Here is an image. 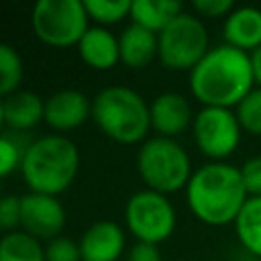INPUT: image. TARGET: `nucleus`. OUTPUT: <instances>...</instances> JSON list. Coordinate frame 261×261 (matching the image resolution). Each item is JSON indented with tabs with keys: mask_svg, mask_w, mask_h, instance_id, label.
<instances>
[{
	"mask_svg": "<svg viewBox=\"0 0 261 261\" xmlns=\"http://www.w3.org/2000/svg\"><path fill=\"white\" fill-rule=\"evenodd\" d=\"M247 200L241 169L224 161H210L198 167L186 186L190 212L208 226L234 224Z\"/></svg>",
	"mask_w": 261,
	"mask_h": 261,
	"instance_id": "nucleus-2",
	"label": "nucleus"
},
{
	"mask_svg": "<svg viewBox=\"0 0 261 261\" xmlns=\"http://www.w3.org/2000/svg\"><path fill=\"white\" fill-rule=\"evenodd\" d=\"M88 118H92V102L80 90L65 88V90L51 94L45 100L43 120L53 130H57V135H63L67 130L82 126Z\"/></svg>",
	"mask_w": 261,
	"mask_h": 261,
	"instance_id": "nucleus-11",
	"label": "nucleus"
},
{
	"mask_svg": "<svg viewBox=\"0 0 261 261\" xmlns=\"http://www.w3.org/2000/svg\"><path fill=\"white\" fill-rule=\"evenodd\" d=\"M24 149L27 145L22 147L18 141H14L4 133L0 135V179L10 175L14 169H20Z\"/></svg>",
	"mask_w": 261,
	"mask_h": 261,
	"instance_id": "nucleus-24",
	"label": "nucleus"
},
{
	"mask_svg": "<svg viewBox=\"0 0 261 261\" xmlns=\"http://www.w3.org/2000/svg\"><path fill=\"white\" fill-rule=\"evenodd\" d=\"M6 126V122H4V104H2V100H0V135H2V128Z\"/></svg>",
	"mask_w": 261,
	"mask_h": 261,
	"instance_id": "nucleus-31",
	"label": "nucleus"
},
{
	"mask_svg": "<svg viewBox=\"0 0 261 261\" xmlns=\"http://www.w3.org/2000/svg\"><path fill=\"white\" fill-rule=\"evenodd\" d=\"M124 222L137 243L159 245L173 234L177 216L167 196L153 190H141L128 198Z\"/></svg>",
	"mask_w": 261,
	"mask_h": 261,
	"instance_id": "nucleus-8",
	"label": "nucleus"
},
{
	"mask_svg": "<svg viewBox=\"0 0 261 261\" xmlns=\"http://www.w3.org/2000/svg\"><path fill=\"white\" fill-rule=\"evenodd\" d=\"M126 261H161V251L151 243H135L126 255Z\"/></svg>",
	"mask_w": 261,
	"mask_h": 261,
	"instance_id": "nucleus-29",
	"label": "nucleus"
},
{
	"mask_svg": "<svg viewBox=\"0 0 261 261\" xmlns=\"http://www.w3.org/2000/svg\"><path fill=\"white\" fill-rule=\"evenodd\" d=\"M45 261H82L80 243L67 237H55L45 247Z\"/></svg>",
	"mask_w": 261,
	"mask_h": 261,
	"instance_id": "nucleus-25",
	"label": "nucleus"
},
{
	"mask_svg": "<svg viewBox=\"0 0 261 261\" xmlns=\"http://www.w3.org/2000/svg\"><path fill=\"white\" fill-rule=\"evenodd\" d=\"M77 53L88 67L108 71L120 61L118 37H114L106 27H90L77 43Z\"/></svg>",
	"mask_w": 261,
	"mask_h": 261,
	"instance_id": "nucleus-14",
	"label": "nucleus"
},
{
	"mask_svg": "<svg viewBox=\"0 0 261 261\" xmlns=\"http://www.w3.org/2000/svg\"><path fill=\"white\" fill-rule=\"evenodd\" d=\"M159 61L173 71H192L210 51L208 29L200 16L181 12L159 35Z\"/></svg>",
	"mask_w": 261,
	"mask_h": 261,
	"instance_id": "nucleus-7",
	"label": "nucleus"
},
{
	"mask_svg": "<svg viewBox=\"0 0 261 261\" xmlns=\"http://www.w3.org/2000/svg\"><path fill=\"white\" fill-rule=\"evenodd\" d=\"M234 114L245 133L261 137V88L255 86L234 108Z\"/></svg>",
	"mask_w": 261,
	"mask_h": 261,
	"instance_id": "nucleus-23",
	"label": "nucleus"
},
{
	"mask_svg": "<svg viewBox=\"0 0 261 261\" xmlns=\"http://www.w3.org/2000/svg\"><path fill=\"white\" fill-rule=\"evenodd\" d=\"M84 0H39L33 6L31 24L37 39L49 47H71L82 41L88 27Z\"/></svg>",
	"mask_w": 261,
	"mask_h": 261,
	"instance_id": "nucleus-6",
	"label": "nucleus"
},
{
	"mask_svg": "<svg viewBox=\"0 0 261 261\" xmlns=\"http://www.w3.org/2000/svg\"><path fill=\"white\" fill-rule=\"evenodd\" d=\"M239 243L255 257L261 259V198H249L234 220Z\"/></svg>",
	"mask_w": 261,
	"mask_h": 261,
	"instance_id": "nucleus-19",
	"label": "nucleus"
},
{
	"mask_svg": "<svg viewBox=\"0 0 261 261\" xmlns=\"http://www.w3.org/2000/svg\"><path fill=\"white\" fill-rule=\"evenodd\" d=\"M65 208L55 196L29 192L20 196V226L35 239H55L65 226Z\"/></svg>",
	"mask_w": 261,
	"mask_h": 261,
	"instance_id": "nucleus-10",
	"label": "nucleus"
},
{
	"mask_svg": "<svg viewBox=\"0 0 261 261\" xmlns=\"http://www.w3.org/2000/svg\"><path fill=\"white\" fill-rule=\"evenodd\" d=\"M0 261H45V247L24 230L0 237Z\"/></svg>",
	"mask_w": 261,
	"mask_h": 261,
	"instance_id": "nucleus-20",
	"label": "nucleus"
},
{
	"mask_svg": "<svg viewBox=\"0 0 261 261\" xmlns=\"http://www.w3.org/2000/svg\"><path fill=\"white\" fill-rule=\"evenodd\" d=\"M239 169H241V177H243L247 196L261 198V155L245 159V163Z\"/></svg>",
	"mask_w": 261,
	"mask_h": 261,
	"instance_id": "nucleus-26",
	"label": "nucleus"
},
{
	"mask_svg": "<svg viewBox=\"0 0 261 261\" xmlns=\"http://www.w3.org/2000/svg\"><path fill=\"white\" fill-rule=\"evenodd\" d=\"M130 0H84V8L98 24H114L130 16Z\"/></svg>",
	"mask_w": 261,
	"mask_h": 261,
	"instance_id": "nucleus-22",
	"label": "nucleus"
},
{
	"mask_svg": "<svg viewBox=\"0 0 261 261\" xmlns=\"http://www.w3.org/2000/svg\"><path fill=\"white\" fill-rule=\"evenodd\" d=\"M137 171L147 190L163 196L186 188L194 173L188 151L175 139L165 137H153L141 145L137 153Z\"/></svg>",
	"mask_w": 261,
	"mask_h": 261,
	"instance_id": "nucleus-5",
	"label": "nucleus"
},
{
	"mask_svg": "<svg viewBox=\"0 0 261 261\" xmlns=\"http://www.w3.org/2000/svg\"><path fill=\"white\" fill-rule=\"evenodd\" d=\"M4 122L12 130H29L45 118V100L29 90H18L16 94L2 100Z\"/></svg>",
	"mask_w": 261,
	"mask_h": 261,
	"instance_id": "nucleus-17",
	"label": "nucleus"
},
{
	"mask_svg": "<svg viewBox=\"0 0 261 261\" xmlns=\"http://www.w3.org/2000/svg\"><path fill=\"white\" fill-rule=\"evenodd\" d=\"M120 61L130 69L147 67L155 57H159V39L155 33L130 22L118 37Z\"/></svg>",
	"mask_w": 261,
	"mask_h": 261,
	"instance_id": "nucleus-16",
	"label": "nucleus"
},
{
	"mask_svg": "<svg viewBox=\"0 0 261 261\" xmlns=\"http://www.w3.org/2000/svg\"><path fill=\"white\" fill-rule=\"evenodd\" d=\"M151 128L157 133V137L175 139L181 133H186L194 122V112L188 102V98L179 92H163L159 94L151 104Z\"/></svg>",
	"mask_w": 261,
	"mask_h": 261,
	"instance_id": "nucleus-12",
	"label": "nucleus"
},
{
	"mask_svg": "<svg viewBox=\"0 0 261 261\" xmlns=\"http://www.w3.org/2000/svg\"><path fill=\"white\" fill-rule=\"evenodd\" d=\"M241 124L230 108L202 106L192 122V135L198 151L210 161H224L241 143Z\"/></svg>",
	"mask_w": 261,
	"mask_h": 261,
	"instance_id": "nucleus-9",
	"label": "nucleus"
},
{
	"mask_svg": "<svg viewBox=\"0 0 261 261\" xmlns=\"http://www.w3.org/2000/svg\"><path fill=\"white\" fill-rule=\"evenodd\" d=\"M80 171V151L65 135H45L27 145L20 175L35 194L59 196L75 179Z\"/></svg>",
	"mask_w": 261,
	"mask_h": 261,
	"instance_id": "nucleus-3",
	"label": "nucleus"
},
{
	"mask_svg": "<svg viewBox=\"0 0 261 261\" xmlns=\"http://www.w3.org/2000/svg\"><path fill=\"white\" fill-rule=\"evenodd\" d=\"M226 45L253 53L261 47V10L255 6H239L224 18Z\"/></svg>",
	"mask_w": 261,
	"mask_h": 261,
	"instance_id": "nucleus-15",
	"label": "nucleus"
},
{
	"mask_svg": "<svg viewBox=\"0 0 261 261\" xmlns=\"http://www.w3.org/2000/svg\"><path fill=\"white\" fill-rule=\"evenodd\" d=\"M124 230L112 220L90 224L80 239L82 261H118L124 251Z\"/></svg>",
	"mask_w": 261,
	"mask_h": 261,
	"instance_id": "nucleus-13",
	"label": "nucleus"
},
{
	"mask_svg": "<svg viewBox=\"0 0 261 261\" xmlns=\"http://www.w3.org/2000/svg\"><path fill=\"white\" fill-rule=\"evenodd\" d=\"M192 8L196 10V16L206 18H226L237 6L230 0H194Z\"/></svg>",
	"mask_w": 261,
	"mask_h": 261,
	"instance_id": "nucleus-28",
	"label": "nucleus"
},
{
	"mask_svg": "<svg viewBox=\"0 0 261 261\" xmlns=\"http://www.w3.org/2000/svg\"><path fill=\"white\" fill-rule=\"evenodd\" d=\"M20 226V198L18 196H2L0 198V230L14 232Z\"/></svg>",
	"mask_w": 261,
	"mask_h": 261,
	"instance_id": "nucleus-27",
	"label": "nucleus"
},
{
	"mask_svg": "<svg viewBox=\"0 0 261 261\" xmlns=\"http://www.w3.org/2000/svg\"><path fill=\"white\" fill-rule=\"evenodd\" d=\"M251 65H253V77H255V86L261 88V47L255 49L251 53Z\"/></svg>",
	"mask_w": 261,
	"mask_h": 261,
	"instance_id": "nucleus-30",
	"label": "nucleus"
},
{
	"mask_svg": "<svg viewBox=\"0 0 261 261\" xmlns=\"http://www.w3.org/2000/svg\"><path fill=\"white\" fill-rule=\"evenodd\" d=\"M92 120L120 145L145 143L151 130V112L145 98L126 86H108L92 100Z\"/></svg>",
	"mask_w": 261,
	"mask_h": 261,
	"instance_id": "nucleus-4",
	"label": "nucleus"
},
{
	"mask_svg": "<svg viewBox=\"0 0 261 261\" xmlns=\"http://www.w3.org/2000/svg\"><path fill=\"white\" fill-rule=\"evenodd\" d=\"M22 75L24 67L18 51L8 43H0V100L18 92Z\"/></svg>",
	"mask_w": 261,
	"mask_h": 261,
	"instance_id": "nucleus-21",
	"label": "nucleus"
},
{
	"mask_svg": "<svg viewBox=\"0 0 261 261\" xmlns=\"http://www.w3.org/2000/svg\"><path fill=\"white\" fill-rule=\"evenodd\" d=\"M181 12L184 6L175 0H135L130 6L133 22L155 35H159Z\"/></svg>",
	"mask_w": 261,
	"mask_h": 261,
	"instance_id": "nucleus-18",
	"label": "nucleus"
},
{
	"mask_svg": "<svg viewBox=\"0 0 261 261\" xmlns=\"http://www.w3.org/2000/svg\"><path fill=\"white\" fill-rule=\"evenodd\" d=\"M255 88L251 55L230 45H216L190 71V92L202 106L237 108Z\"/></svg>",
	"mask_w": 261,
	"mask_h": 261,
	"instance_id": "nucleus-1",
	"label": "nucleus"
}]
</instances>
